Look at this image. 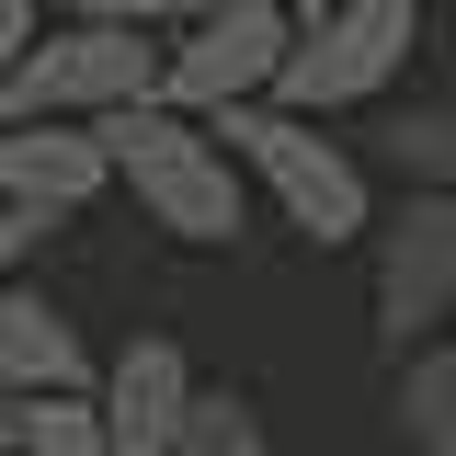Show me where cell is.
Returning a JSON list of instances; mask_svg holds the SVG:
<instances>
[{
    "mask_svg": "<svg viewBox=\"0 0 456 456\" xmlns=\"http://www.w3.org/2000/svg\"><path fill=\"white\" fill-rule=\"evenodd\" d=\"M114 103H160V35L35 23V46L0 69V126H92Z\"/></svg>",
    "mask_w": 456,
    "mask_h": 456,
    "instance_id": "obj_4",
    "label": "cell"
},
{
    "mask_svg": "<svg viewBox=\"0 0 456 456\" xmlns=\"http://www.w3.org/2000/svg\"><path fill=\"white\" fill-rule=\"evenodd\" d=\"M92 365H103L92 331L57 308L46 285H23V274L0 285V399H80Z\"/></svg>",
    "mask_w": 456,
    "mask_h": 456,
    "instance_id": "obj_9",
    "label": "cell"
},
{
    "mask_svg": "<svg viewBox=\"0 0 456 456\" xmlns=\"http://www.w3.org/2000/svg\"><path fill=\"white\" fill-rule=\"evenodd\" d=\"M411 57H422V0H320V12H297V35H285L274 103L320 114V126H331V114H377V103H399Z\"/></svg>",
    "mask_w": 456,
    "mask_h": 456,
    "instance_id": "obj_3",
    "label": "cell"
},
{
    "mask_svg": "<svg viewBox=\"0 0 456 456\" xmlns=\"http://www.w3.org/2000/svg\"><path fill=\"white\" fill-rule=\"evenodd\" d=\"M92 137H103L114 194L160 228L171 251H240V240H251V183H240V160L217 149L206 114L114 103V114H92Z\"/></svg>",
    "mask_w": 456,
    "mask_h": 456,
    "instance_id": "obj_1",
    "label": "cell"
},
{
    "mask_svg": "<svg viewBox=\"0 0 456 456\" xmlns=\"http://www.w3.org/2000/svg\"><path fill=\"white\" fill-rule=\"evenodd\" d=\"M114 194V171H103V137L92 126H0V206L35 228H69V217H92Z\"/></svg>",
    "mask_w": 456,
    "mask_h": 456,
    "instance_id": "obj_8",
    "label": "cell"
},
{
    "mask_svg": "<svg viewBox=\"0 0 456 456\" xmlns=\"http://www.w3.org/2000/svg\"><path fill=\"white\" fill-rule=\"evenodd\" d=\"M0 456H12V445H0Z\"/></svg>",
    "mask_w": 456,
    "mask_h": 456,
    "instance_id": "obj_19",
    "label": "cell"
},
{
    "mask_svg": "<svg viewBox=\"0 0 456 456\" xmlns=\"http://www.w3.org/2000/svg\"><path fill=\"white\" fill-rule=\"evenodd\" d=\"M12 456H103L92 388H80V399H23V411H12Z\"/></svg>",
    "mask_w": 456,
    "mask_h": 456,
    "instance_id": "obj_13",
    "label": "cell"
},
{
    "mask_svg": "<svg viewBox=\"0 0 456 456\" xmlns=\"http://www.w3.org/2000/svg\"><path fill=\"white\" fill-rule=\"evenodd\" d=\"M285 12H320V0H285Z\"/></svg>",
    "mask_w": 456,
    "mask_h": 456,
    "instance_id": "obj_18",
    "label": "cell"
},
{
    "mask_svg": "<svg viewBox=\"0 0 456 456\" xmlns=\"http://www.w3.org/2000/svg\"><path fill=\"white\" fill-rule=\"evenodd\" d=\"M194 0H46V23H126V35H171Z\"/></svg>",
    "mask_w": 456,
    "mask_h": 456,
    "instance_id": "obj_14",
    "label": "cell"
},
{
    "mask_svg": "<svg viewBox=\"0 0 456 456\" xmlns=\"http://www.w3.org/2000/svg\"><path fill=\"white\" fill-rule=\"evenodd\" d=\"M365 251V320H377V365H399L411 342L456 331V194H399L377 206Z\"/></svg>",
    "mask_w": 456,
    "mask_h": 456,
    "instance_id": "obj_5",
    "label": "cell"
},
{
    "mask_svg": "<svg viewBox=\"0 0 456 456\" xmlns=\"http://www.w3.org/2000/svg\"><path fill=\"white\" fill-rule=\"evenodd\" d=\"M171 456H274L263 399L228 388V377H194V411H183V445H171Z\"/></svg>",
    "mask_w": 456,
    "mask_h": 456,
    "instance_id": "obj_12",
    "label": "cell"
},
{
    "mask_svg": "<svg viewBox=\"0 0 456 456\" xmlns=\"http://www.w3.org/2000/svg\"><path fill=\"white\" fill-rule=\"evenodd\" d=\"M35 23H46V0H0V69L35 46Z\"/></svg>",
    "mask_w": 456,
    "mask_h": 456,
    "instance_id": "obj_15",
    "label": "cell"
},
{
    "mask_svg": "<svg viewBox=\"0 0 456 456\" xmlns=\"http://www.w3.org/2000/svg\"><path fill=\"white\" fill-rule=\"evenodd\" d=\"M183 411H194V354L171 331H137L92 365V422H103V456H171L183 445Z\"/></svg>",
    "mask_w": 456,
    "mask_h": 456,
    "instance_id": "obj_7",
    "label": "cell"
},
{
    "mask_svg": "<svg viewBox=\"0 0 456 456\" xmlns=\"http://www.w3.org/2000/svg\"><path fill=\"white\" fill-rule=\"evenodd\" d=\"M388 434L411 456H456V331L411 342V354L388 365Z\"/></svg>",
    "mask_w": 456,
    "mask_h": 456,
    "instance_id": "obj_11",
    "label": "cell"
},
{
    "mask_svg": "<svg viewBox=\"0 0 456 456\" xmlns=\"http://www.w3.org/2000/svg\"><path fill=\"white\" fill-rule=\"evenodd\" d=\"M399 194H456V92H422V103H377V160Z\"/></svg>",
    "mask_w": 456,
    "mask_h": 456,
    "instance_id": "obj_10",
    "label": "cell"
},
{
    "mask_svg": "<svg viewBox=\"0 0 456 456\" xmlns=\"http://www.w3.org/2000/svg\"><path fill=\"white\" fill-rule=\"evenodd\" d=\"M206 126H217V149L240 160V183H251V217H274L285 240H308V251H354V240L377 228V171L354 160L320 114L228 103V114H206Z\"/></svg>",
    "mask_w": 456,
    "mask_h": 456,
    "instance_id": "obj_2",
    "label": "cell"
},
{
    "mask_svg": "<svg viewBox=\"0 0 456 456\" xmlns=\"http://www.w3.org/2000/svg\"><path fill=\"white\" fill-rule=\"evenodd\" d=\"M297 12L285 0H194L160 35V103L171 114H228V103H274V69Z\"/></svg>",
    "mask_w": 456,
    "mask_h": 456,
    "instance_id": "obj_6",
    "label": "cell"
},
{
    "mask_svg": "<svg viewBox=\"0 0 456 456\" xmlns=\"http://www.w3.org/2000/svg\"><path fill=\"white\" fill-rule=\"evenodd\" d=\"M23 263H35V228H23V217H12V206H0V285L23 274Z\"/></svg>",
    "mask_w": 456,
    "mask_h": 456,
    "instance_id": "obj_16",
    "label": "cell"
},
{
    "mask_svg": "<svg viewBox=\"0 0 456 456\" xmlns=\"http://www.w3.org/2000/svg\"><path fill=\"white\" fill-rule=\"evenodd\" d=\"M331 456H377V445H331Z\"/></svg>",
    "mask_w": 456,
    "mask_h": 456,
    "instance_id": "obj_17",
    "label": "cell"
}]
</instances>
